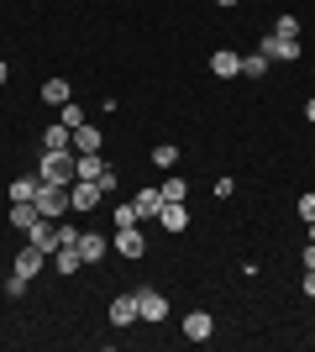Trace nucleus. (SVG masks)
<instances>
[{
  "label": "nucleus",
  "instance_id": "12",
  "mask_svg": "<svg viewBox=\"0 0 315 352\" xmlns=\"http://www.w3.org/2000/svg\"><path fill=\"white\" fill-rule=\"evenodd\" d=\"M210 331H215V321H210L205 310H189V316H184V337L189 342H210Z\"/></svg>",
  "mask_w": 315,
  "mask_h": 352
},
{
  "label": "nucleus",
  "instance_id": "15",
  "mask_svg": "<svg viewBox=\"0 0 315 352\" xmlns=\"http://www.w3.org/2000/svg\"><path fill=\"white\" fill-rule=\"evenodd\" d=\"M105 168H110V163H105L100 153H79L74 158V179H100Z\"/></svg>",
  "mask_w": 315,
  "mask_h": 352
},
{
  "label": "nucleus",
  "instance_id": "25",
  "mask_svg": "<svg viewBox=\"0 0 315 352\" xmlns=\"http://www.w3.org/2000/svg\"><path fill=\"white\" fill-rule=\"evenodd\" d=\"M184 195H189V184H184L179 174H174V179H163V200H184Z\"/></svg>",
  "mask_w": 315,
  "mask_h": 352
},
{
  "label": "nucleus",
  "instance_id": "14",
  "mask_svg": "<svg viewBox=\"0 0 315 352\" xmlns=\"http://www.w3.org/2000/svg\"><path fill=\"white\" fill-rule=\"evenodd\" d=\"M58 147H74V132L63 121H53V126H43V153H58Z\"/></svg>",
  "mask_w": 315,
  "mask_h": 352
},
{
  "label": "nucleus",
  "instance_id": "33",
  "mask_svg": "<svg viewBox=\"0 0 315 352\" xmlns=\"http://www.w3.org/2000/svg\"><path fill=\"white\" fill-rule=\"evenodd\" d=\"M305 116H310V121H315V95H310V100H305Z\"/></svg>",
  "mask_w": 315,
  "mask_h": 352
},
{
  "label": "nucleus",
  "instance_id": "26",
  "mask_svg": "<svg viewBox=\"0 0 315 352\" xmlns=\"http://www.w3.org/2000/svg\"><path fill=\"white\" fill-rule=\"evenodd\" d=\"M27 289H32V279H21V274H11V279H5V294H11V300H21Z\"/></svg>",
  "mask_w": 315,
  "mask_h": 352
},
{
  "label": "nucleus",
  "instance_id": "18",
  "mask_svg": "<svg viewBox=\"0 0 315 352\" xmlns=\"http://www.w3.org/2000/svg\"><path fill=\"white\" fill-rule=\"evenodd\" d=\"M37 190H43V179H37V174L11 179V200H37Z\"/></svg>",
  "mask_w": 315,
  "mask_h": 352
},
{
  "label": "nucleus",
  "instance_id": "16",
  "mask_svg": "<svg viewBox=\"0 0 315 352\" xmlns=\"http://www.w3.org/2000/svg\"><path fill=\"white\" fill-rule=\"evenodd\" d=\"M53 268H58L63 279H74V268H84V258H79V248H58V252H53Z\"/></svg>",
  "mask_w": 315,
  "mask_h": 352
},
{
  "label": "nucleus",
  "instance_id": "1",
  "mask_svg": "<svg viewBox=\"0 0 315 352\" xmlns=\"http://www.w3.org/2000/svg\"><path fill=\"white\" fill-rule=\"evenodd\" d=\"M74 147H58V153H43V163H37V179L43 184H74Z\"/></svg>",
  "mask_w": 315,
  "mask_h": 352
},
{
  "label": "nucleus",
  "instance_id": "19",
  "mask_svg": "<svg viewBox=\"0 0 315 352\" xmlns=\"http://www.w3.org/2000/svg\"><path fill=\"white\" fill-rule=\"evenodd\" d=\"M43 100H47V105H63V100H74V95H69V79H47V85H43Z\"/></svg>",
  "mask_w": 315,
  "mask_h": 352
},
{
  "label": "nucleus",
  "instance_id": "20",
  "mask_svg": "<svg viewBox=\"0 0 315 352\" xmlns=\"http://www.w3.org/2000/svg\"><path fill=\"white\" fill-rule=\"evenodd\" d=\"M242 74H247V79H263V74H268V58H263V53H242Z\"/></svg>",
  "mask_w": 315,
  "mask_h": 352
},
{
  "label": "nucleus",
  "instance_id": "35",
  "mask_svg": "<svg viewBox=\"0 0 315 352\" xmlns=\"http://www.w3.org/2000/svg\"><path fill=\"white\" fill-rule=\"evenodd\" d=\"M215 6H237V0H215Z\"/></svg>",
  "mask_w": 315,
  "mask_h": 352
},
{
  "label": "nucleus",
  "instance_id": "6",
  "mask_svg": "<svg viewBox=\"0 0 315 352\" xmlns=\"http://www.w3.org/2000/svg\"><path fill=\"white\" fill-rule=\"evenodd\" d=\"M43 268H47V252H43V248H32V242H27V248L16 252V268H11V274H21V279H37Z\"/></svg>",
  "mask_w": 315,
  "mask_h": 352
},
{
  "label": "nucleus",
  "instance_id": "8",
  "mask_svg": "<svg viewBox=\"0 0 315 352\" xmlns=\"http://www.w3.org/2000/svg\"><path fill=\"white\" fill-rule=\"evenodd\" d=\"M116 252H121V258H142V252H148L142 226H121V232H116Z\"/></svg>",
  "mask_w": 315,
  "mask_h": 352
},
{
  "label": "nucleus",
  "instance_id": "32",
  "mask_svg": "<svg viewBox=\"0 0 315 352\" xmlns=\"http://www.w3.org/2000/svg\"><path fill=\"white\" fill-rule=\"evenodd\" d=\"M5 79H11V63H5V58H0V85H5Z\"/></svg>",
  "mask_w": 315,
  "mask_h": 352
},
{
  "label": "nucleus",
  "instance_id": "3",
  "mask_svg": "<svg viewBox=\"0 0 315 352\" xmlns=\"http://www.w3.org/2000/svg\"><path fill=\"white\" fill-rule=\"evenodd\" d=\"M257 53H263L268 63H294V58H300V37H279V32H268V37L257 43Z\"/></svg>",
  "mask_w": 315,
  "mask_h": 352
},
{
  "label": "nucleus",
  "instance_id": "2",
  "mask_svg": "<svg viewBox=\"0 0 315 352\" xmlns=\"http://www.w3.org/2000/svg\"><path fill=\"white\" fill-rule=\"evenodd\" d=\"M32 206H37V216H43V221H63L69 210H74V206H69V184H43Z\"/></svg>",
  "mask_w": 315,
  "mask_h": 352
},
{
  "label": "nucleus",
  "instance_id": "34",
  "mask_svg": "<svg viewBox=\"0 0 315 352\" xmlns=\"http://www.w3.org/2000/svg\"><path fill=\"white\" fill-rule=\"evenodd\" d=\"M305 226H310V242H315V221H305Z\"/></svg>",
  "mask_w": 315,
  "mask_h": 352
},
{
  "label": "nucleus",
  "instance_id": "24",
  "mask_svg": "<svg viewBox=\"0 0 315 352\" xmlns=\"http://www.w3.org/2000/svg\"><path fill=\"white\" fill-rule=\"evenodd\" d=\"M273 32H279V37H300V16H279V21H273Z\"/></svg>",
  "mask_w": 315,
  "mask_h": 352
},
{
  "label": "nucleus",
  "instance_id": "13",
  "mask_svg": "<svg viewBox=\"0 0 315 352\" xmlns=\"http://www.w3.org/2000/svg\"><path fill=\"white\" fill-rule=\"evenodd\" d=\"M132 206H137V216H142V221H158V210H163V190H137Z\"/></svg>",
  "mask_w": 315,
  "mask_h": 352
},
{
  "label": "nucleus",
  "instance_id": "31",
  "mask_svg": "<svg viewBox=\"0 0 315 352\" xmlns=\"http://www.w3.org/2000/svg\"><path fill=\"white\" fill-rule=\"evenodd\" d=\"M300 289H305V294L315 300V274H305V284H300Z\"/></svg>",
  "mask_w": 315,
  "mask_h": 352
},
{
  "label": "nucleus",
  "instance_id": "7",
  "mask_svg": "<svg viewBox=\"0 0 315 352\" xmlns=\"http://www.w3.org/2000/svg\"><path fill=\"white\" fill-rule=\"evenodd\" d=\"M158 226L163 232H189V210H184V200H163V210H158Z\"/></svg>",
  "mask_w": 315,
  "mask_h": 352
},
{
  "label": "nucleus",
  "instance_id": "28",
  "mask_svg": "<svg viewBox=\"0 0 315 352\" xmlns=\"http://www.w3.org/2000/svg\"><path fill=\"white\" fill-rule=\"evenodd\" d=\"M95 184H100V195H116V168H105V174L95 179Z\"/></svg>",
  "mask_w": 315,
  "mask_h": 352
},
{
  "label": "nucleus",
  "instance_id": "27",
  "mask_svg": "<svg viewBox=\"0 0 315 352\" xmlns=\"http://www.w3.org/2000/svg\"><path fill=\"white\" fill-rule=\"evenodd\" d=\"M300 221H315V190L300 195Z\"/></svg>",
  "mask_w": 315,
  "mask_h": 352
},
{
  "label": "nucleus",
  "instance_id": "5",
  "mask_svg": "<svg viewBox=\"0 0 315 352\" xmlns=\"http://www.w3.org/2000/svg\"><path fill=\"white\" fill-rule=\"evenodd\" d=\"M137 316L158 326V321H163V316H168V300H163V294H158V289H137Z\"/></svg>",
  "mask_w": 315,
  "mask_h": 352
},
{
  "label": "nucleus",
  "instance_id": "23",
  "mask_svg": "<svg viewBox=\"0 0 315 352\" xmlns=\"http://www.w3.org/2000/svg\"><path fill=\"white\" fill-rule=\"evenodd\" d=\"M110 216H116V232H121V226H142V216H137V206H116V210H110Z\"/></svg>",
  "mask_w": 315,
  "mask_h": 352
},
{
  "label": "nucleus",
  "instance_id": "29",
  "mask_svg": "<svg viewBox=\"0 0 315 352\" xmlns=\"http://www.w3.org/2000/svg\"><path fill=\"white\" fill-rule=\"evenodd\" d=\"M58 248H79V232H74V226H58Z\"/></svg>",
  "mask_w": 315,
  "mask_h": 352
},
{
  "label": "nucleus",
  "instance_id": "30",
  "mask_svg": "<svg viewBox=\"0 0 315 352\" xmlns=\"http://www.w3.org/2000/svg\"><path fill=\"white\" fill-rule=\"evenodd\" d=\"M305 274H315V242L305 248Z\"/></svg>",
  "mask_w": 315,
  "mask_h": 352
},
{
  "label": "nucleus",
  "instance_id": "9",
  "mask_svg": "<svg viewBox=\"0 0 315 352\" xmlns=\"http://www.w3.org/2000/svg\"><path fill=\"white\" fill-rule=\"evenodd\" d=\"M210 74H215V79H242V53H231V47L210 53Z\"/></svg>",
  "mask_w": 315,
  "mask_h": 352
},
{
  "label": "nucleus",
  "instance_id": "11",
  "mask_svg": "<svg viewBox=\"0 0 315 352\" xmlns=\"http://www.w3.org/2000/svg\"><path fill=\"white\" fill-rule=\"evenodd\" d=\"M105 252H110V242H105L100 232H79V258H84V263H100Z\"/></svg>",
  "mask_w": 315,
  "mask_h": 352
},
{
  "label": "nucleus",
  "instance_id": "4",
  "mask_svg": "<svg viewBox=\"0 0 315 352\" xmlns=\"http://www.w3.org/2000/svg\"><path fill=\"white\" fill-rule=\"evenodd\" d=\"M100 200H105V195H100L95 179H74V184H69V206H74V210H95Z\"/></svg>",
  "mask_w": 315,
  "mask_h": 352
},
{
  "label": "nucleus",
  "instance_id": "22",
  "mask_svg": "<svg viewBox=\"0 0 315 352\" xmlns=\"http://www.w3.org/2000/svg\"><path fill=\"white\" fill-rule=\"evenodd\" d=\"M58 121L69 126V132H74V126H84V111H79L74 100H63V105H58Z\"/></svg>",
  "mask_w": 315,
  "mask_h": 352
},
{
  "label": "nucleus",
  "instance_id": "10",
  "mask_svg": "<svg viewBox=\"0 0 315 352\" xmlns=\"http://www.w3.org/2000/svg\"><path fill=\"white\" fill-rule=\"evenodd\" d=\"M132 321H142V316H137V289L110 300V326H132Z\"/></svg>",
  "mask_w": 315,
  "mask_h": 352
},
{
  "label": "nucleus",
  "instance_id": "17",
  "mask_svg": "<svg viewBox=\"0 0 315 352\" xmlns=\"http://www.w3.org/2000/svg\"><path fill=\"white\" fill-rule=\"evenodd\" d=\"M100 126H74V153H100Z\"/></svg>",
  "mask_w": 315,
  "mask_h": 352
},
{
  "label": "nucleus",
  "instance_id": "21",
  "mask_svg": "<svg viewBox=\"0 0 315 352\" xmlns=\"http://www.w3.org/2000/svg\"><path fill=\"white\" fill-rule=\"evenodd\" d=\"M152 163H158V168H174V163H179V147H174V142H158V147H152Z\"/></svg>",
  "mask_w": 315,
  "mask_h": 352
}]
</instances>
